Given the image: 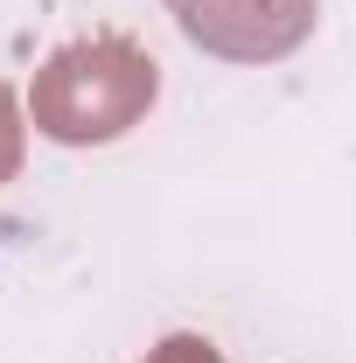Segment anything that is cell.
Wrapping results in <instances>:
<instances>
[{"mask_svg": "<svg viewBox=\"0 0 356 363\" xmlns=\"http://www.w3.org/2000/svg\"><path fill=\"white\" fill-rule=\"evenodd\" d=\"M154 98H161V63L133 35H91L56 49L35 70L28 112H35V133H49L56 147H105L133 133L154 112Z\"/></svg>", "mask_w": 356, "mask_h": 363, "instance_id": "6da1fadb", "label": "cell"}, {"mask_svg": "<svg viewBox=\"0 0 356 363\" xmlns=\"http://www.w3.org/2000/svg\"><path fill=\"white\" fill-rule=\"evenodd\" d=\"M168 14L223 63H279L314 35V0H168Z\"/></svg>", "mask_w": 356, "mask_h": 363, "instance_id": "7a4b0ae2", "label": "cell"}, {"mask_svg": "<svg viewBox=\"0 0 356 363\" xmlns=\"http://www.w3.org/2000/svg\"><path fill=\"white\" fill-rule=\"evenodd\" d=\"M21 175V105H14V91L0 84V189Z\"/></svg>", "mask_w": 356, "mask_h": 363, "instance_id": "3957f363", "label": "cell"}, {"mask_svg": "<svg viewBox=\"0 0 356 363\" xmlns=\"http://www.w3.org/2000/svg\"><path fill=\"white\" fill-rule=\"evenodd\" d=\"M147 363H223L210 335H168L161 350H147Z\"/></svg>", "mask_w": 356, "mask_h": 363, "instance_id": "277c9868", "label": "cell"}]
</instances>
